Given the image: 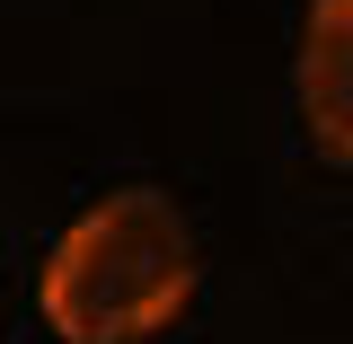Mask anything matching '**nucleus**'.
<instances>
[{
    "mask_svg": "<svg viewBox=\"0 0 353 344\" xmlns=\"http://www.w3.org/2000/svg\"><path fill=\"white\" fill-rule=\"evenodd\" d=\"M292 88H301V124L327 159H353V0H309L301 53H292Z\"/></svg>",
    "mask_w": 353,
    "mask_h": 344,
    "instance_id": "2",
    "label": "nucleus"
},
{
    "mask_svg": "<svg viewBox=\"0 0 353 344\" xmlns=\"http://www.w3.org/2000/svg\"><path fill=\"white\" fill-rule=\"evenodd\" d=\"M194 301V230L159 185L88 203L36 274V309L62 344H150Z\"/></svg>",
    "mask_w": 353,
    "mask_h": 344,
    "instance_id": "1",
    "label": "nucleus"
}]
</instances>
